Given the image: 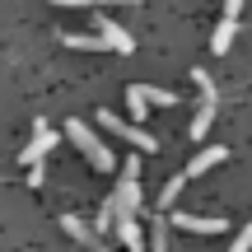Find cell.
<instances>
[{
  "instance_id": "6da1fadb",
  "label": "cell",
  "mask_w": 252,
  "mask_h": 252,
  "mask_svg": "<svg viewBox=\"0 0 252 252\" xmlns=\"http://www.w3.org/2000/svg\"><path fill=\"white\" fill-rule=\"evenodd\" d=\"M112 210H117V220L140 210V159H135V154L122 163V182H117V191H112Z\"/></svg>"
},
{
  "instance_id": "7a4b0ae2",
  "label": "cell",
  "mask_w": 252,
  "mask_h": 252,
  "mask_svg": "<svg viewBox=\"0 0 252 252\" xmlns=\"http://www.w3.org/2000/svg\"><path fill=\"white\" fill-rule=\"evenodd\" d=\"M65 140H75L80 145V154L94 163V168H112V150L94 135V126H84V122H65Z\"/></svg>"
},
{
  "instance_id": "3957f363",
  "label": "cell",
  "mask_w": 252,
  "mask_h": 252,
  "mask_svg": "<svg viewBox=\"0 0 252 252\" xmlns=\"http://www.w3.org/2000/svg\"><path fill=\"white\" fill-rule=\"evenodd\" d=\"M173 103H178V94L159 89V84H131V89H126V108H131L135 117H145L150 108H173Z\"/></svg>"
},
{
  "instance_id": "277c9868",
  "label": "cell",
  "mask_w": 252,
  "mask_h": 252,
  "mask_svg": "<svg viewBox=\"0 0 252 252\" xmlns=\"http://www.w3.org/2000/svg\"><path fill=\"white\" fill-rule=\"evenodd\" d=\"M196 89H201V103H196V117H191L187 135H191V140H206L210 122H215V84H210L206 70H196Z\"/></svg>"
},
{
  "instance_id": "5b68a950",
  "label": "cell",
  "mask_w": 252,
  "mask_h": 252,
  "mask_svg": "<svg viewBox=\"0 0 252 252\" xmlns=\"http://www.w3.org/2000/svg\"><path fill=\"white\" fill-rule=\"evenodd\" d=\"M98 122L108 126L112 135H122L126 145H135V150H140V154H154V150H159V140H154V135L145 131V126H131V122H122L117 112H98Z\"/></svg>"
},
{
  "instance_id": "8992f818",
  "label": "cell",
  "mask_w": 252,
  "mask_h": 252,
  "mask_svg": "<svg viewBox=\"0 0 252 252\" xmlns=\"http://www.w3.org/2000/svg\"><path fill=\"white\" fill-rule=\"evenodd\" d=\"M52 150H56V131L47 126V117H37L33 122V140H28V150H24V163H42Z\"/></svg>"
},
{
  "instance_id": "52a82bcc",
  "label": "cell",
  "mask_w": 252,
  "mask_h": 252,
  "mask_svg": "<svg viewBox=\"0 0 252 252\" xmlns=\"http://www.w3.org/2000/svg\"><path fill=\"white\" fill-rule=\"evenodd\" d=\"M94 28H98V37H103V47H108V52H122V56H131V52H135V37L126 33L122 24H112V19H98Z\"/></svg>"
},
{
  "instance_id": "ba28073f",
  "label": "cell",
  "mask_w": 252,
  "mask_h": 252,
  "mask_svg": "<svg viewBox=\"0 0 252 252\" xmlns=\"http://www.w3.org/2000/svg\"><path fill=\"white\" fill-rule=\"evenodd\" d=\"M173 224L187 229V234H224L229 220H220V215H173Z\"/></svg>"
},
{
  "instance_id": "9c48e42d",
  "label": "cell",
  "mask_w": 252,
  "mask_h": 252,
  "mask_svg": "<svg viewBox=\"0 0 252 252\" xmlns=\"http://www.w3.org/2000/svg\"><path fill=\"white\" fill-rule=\"evenodd\" d=\"M224 145H210V150H201L196 154V159H191L187 163V168H182V178H201V173H210V168H215V163H224Z\"/></svg>"
},
{
  "instance_id": "30bf717a",
  "label": "cell",
  "mask_w": 252,
  "mask_h": 252,
  "mask_svg": "<svg viewBox=\"0 0 252 252\" xmlns=\"http://www.w3.org/2000/svg\"><path fill=\"white\" fill-rule=\"evenodd\" d=\"M61 229H65V234L75 238V243H84V248H98V238H94V229L84 224L80 215H61Z\"/></svg>"
},
{
  "instance_id": "8fae6325",
  "label": "cell",
  "mask_w": 252,
  "mask_h": 252,
  "mask_svg": "<svg viewBox=\"0 0 252 252\" xmlns=\"http://www.w3.org/2000/svg\"><path fill=\"white\" fill-rule=\"evenodd\" d=\"M234 33H238V19H224V24L215 28V37H210V52H215V56H224L229 47H234Z\"/></svg>"
},
{
  "instance_id": "7c38bea8",
  "label": "cell",
  "mask_w": 252,
  "mask_h": 252,
  "mask_svg": "<svg viewBox=\"0 0 252 252\" xmlns=\"http://www.w3.org/2000/svg\"><path fill=\"white\" fill-rule=\"evenodd\" d=\"M65 47H75V52H103V37L98 33H65Z\"/></svg>"
},
{
  "instance_id": "4fadbf2b",
  "label": "cell",
  "mask_w": 252,
  "mask_h": 252,
  "mask_svg": "<svg viewBox=\"0 0 252 252\" xmlns=\"http://www.w3.org/2000/svg\"><path fill=\"white\" fill-rule=\"evenodd\" d=\"M182 187H187V178H182V173H178V178H168V182H163V191H159V215H163V210H168L173 201L182 196Z\"/></svg>"
},
{
  "instance_id": "5bb4252c",
  "label": "cell",
  "mask_w": 252,
  "mask_h": 252,
  "mask_svg": "<svg viewBox=\"0 0 252 252\" xmlns=\"http://www.w3.org/2000/svg\"><path fill=\"white\" fill-rule=\"evenodd\" d=\"M145 252H168V234H163V215H154V234H150V243H145Z\"/></svg>"
},
{
  "instance_id": "9a60e30c",
  "label": "cell",
  "mask_w": 252,
  "mask_h": 252,
  "mask_svg": "<svg viewBox=\"0 0 252 252\" xmlns=\"http://www.w3.org/2000/svg\"><path fill=\"white\" fill-rule=\"evenodd\" d=\"M229 252H252V224H243L234 234V248H229Z\"/></svg>"
},
{
  "instance_id": "2e32d148",
  "label": "cell",
  "mask_w": 252,
  "mask_h": 252,
  "mask_svg": "<svg viewBox=\"0 0 252 252\" xmlns=\"http://www.w3.org/2000/svg\"><path fill=\"white\" fill-rule=\"evenodd\" d=\"M28 182H33V187H42V182H47V168H42V163H28Z\"/></svg>"
},
{
  "instance_id": "e0dca14e",
  "label": "cell",
  "mask_w": 252,
  "mask_h": 252,
  "mask_svg": "<svg viewBox=\"0 0 252 252\" xmlns=\"http://www.w3.org/2000/svg\"><path fill=\"white\" fill-rule=\"evenodd\" d=\"M238 9H243V0H224V19H238Z\"/></svg>"
},
{
  "instance_id": "ac0fdd59",
  "label": "cell",
  "mask_w": 252,
  "mask_h": 252,
  "mask_svg": "<svg viewBox=\"0 0 252 252\" xmlns=\"http://www.w3.org/2000/svg\"><path fill=\"white\" fill-rule=\"evenodd\" d=\"M94 5H140V0H94Z\"/></svg>"
},
{
  "instance_id": "d6986e66",
  "label": "cell",
  "mask_w": 252,
  "mask_h": 252,
  "mask_svg": "<svg viewBox=\"0 0 252 252\" xmlns=\"http://www.w3.org/2000/svg\"><path fill=\"white\" fill-rule=\"evenodd\" d=\"M52 5H70L75 9V5H94V0H52Z\"/></svg>"
}]
</instances>
